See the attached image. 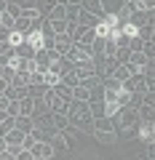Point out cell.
<instances>
[{
	"mask_svg": "<svg viewBox=\"0 0 155 160\" xmlns=\"http://www.w3.org/2000/svg\"><path fill=\"white\" fill-rule=\"evenodd\" d=\"M67 123H70L72 128H78V131H83V133H91V128H94V115H91L88 102H70Z\"/></svg>",
	"mask_w": 155,
	"mask_h": 160,
	"instance_id": "6da1fadb",
	"label": "cell"
},
{
	"mask_svg": "<svg viewBox=\"0 0 155 160\" xmlns=\"http://www.w3.org/2000/svg\"><path fill=\"white\" fill-rule=\"evenodd\" d=\"M110 120H112L115 133H126V131H131V128H137V123H139L137 109H134V107H121Z\"/></svg>",
	"mask_w": 155,
	"mask_h": 160,
	"instance_id": "7a4b0ae2",
	"label": "cell"
},
{
	"mask_svg": "<svg viewBox=\"0 0 155 160\" xmlns=\"http://www.w3.org/2000/svg\"><path fill=\"white\" fill-rule=\"evenodd\" d=\"M91 62H94V72H96L102 80L110 78V75H112V69L118 67V62H115L112 56H94Z\"/></svg>",
	"mask_w": 155,
	"mask_h": 160,
	"instance_id": "3957f363",
	"label": "cell"
},
{
	"mask_svg": "<svg viewBox=\"0 0 155 160\" xmlns=\"http://www.w3.org/2000/svg\"><path fill=\"white\" fill-rule=\"evenodd\" d=\"M64 59L72 62V64H78V62H83V59H91V48H83V46H78V43H72L70 51L64 53Z\"/></svg>",
	"mask_w": 155,
	"mask_h": 160,
	"instance_id": "277c9868",
	"label": "cell"
},
{
	"mask_svg": "<svg viewBox=\"0 0 155 160\" xmlns=\"http://www.w3.org/2000/svg\"><path fill=\"white\" fill-rule=\"evenodd\" d=\"M29 152H32V158H48V160H54L56 149H54L48 142H35V147L29 149Z\"/></svg>",
	"mask_w": 155,
	"mask_h": 160,
	"instance_id": "5b68a950",
	"label": "cell"
},
{
	"mask_svg": "<svg viewBox=\"0 0 155 160\" xmlns=\"http://www.w3.org/2000/svg\"><path fill=\"white\" fill-rule=\"evenodd\" d=\"M72 72L78 75V80L88 78V75H96V72H94V62H91V59H83V62L72 64Z\"/></svg>",
	"mask_w": 155,
	"mask_h": 160,
	"instance_id": "8992f818",
	"label": "cell"
},
{
	"mask_svg": "<svg viewBox=\"0 0 155 160\" xmlns=\"http://www.w3.org/2000/svg\"><path fill=\"white\" fill-rule=\"evenodd\" d=\"M137 118L139 120H147V123H155V104L152 102H142L137 107Z\"/></svg>",
	"mask_w": 155,
	"mask_h": 160,
	"instance_id": "52a82bcc",
	"label": "cell"
},
{
	"mask_svg": "<svg viewBox=\"0 0 155 160\" xmlns=\"http://www.w3.org/2000/svg\"><path fill=\"white\" fill-rule=\"evenodd\" d=\"M80 8L88 13H94L96 19L104 16V6H102V0H80Z\"/></svg>",
	"mask_w": 155,
	"mask_h": 160,
	"instance_id": "ba28073f",
	"label": "cell"
},
{
	"mask_svg": "<svg viewBox=\"0 0 155 160\" xmlns=\"http://www.w3.org/2000/svg\"><path fill=\"white\" fill-rule=\"evenodd\" d=\"M134 72H137V69H134V67H131V64H128V62H126V64H118V67H115V69H112V75H110V78H115V80H121V83H126V80H128V78H131V75H134Z\"/></svg>",
	"mask_w": 155,
	"mask_h": 160,
	"instance_id": "9c48e42d",
	"label": "cell"
},
{
	"mask_svg": "<svg viewBox=\"0 0 155 160\" xmlns=\"http://www.w3.org/2000/svg\"><path fill=\"white\" fill-rule=\"evenodd\" d=\"M137 128H139V136H142L147 144H152V136H155V123H147V120H139V123H137Z\"/></svg>",
	"mask_w": 155,
	"mask_h": 160,
	"instance_id": "30bf717a",
	"label": "cell"
},
{
	"mask_svg": "<svg viewBox=\"0 0 155 160\" xmlns=\"http://www.w3.org/2000/svg\"><path fill=\"white\" fill-rule=\"evenodd\" d=\"M3 96H6L8 102H19V99L27 96V86H8L6 91H3Z\"/></svg>",
	"mask_w": 155,
	"mask_h": 160,
	"instance_id": "8fae6325",
	"label": "cell"
},
{
	"mask_svg": "<svg viewBox=\"0 0 155 160\" xmlns=\"http://www.w3.org/2000/svg\"><path fill=\"white\" fill-rule=\"evenodd\" d=\"M134 11H139L137 3H123V6L115 11V16H118V22H121V24H126L128 19H131V13H134Z\"/></svg>",
	"mask_w": 155,
	"mask_h": 160,
	"instance_id": "7c38bea8",
	"label": "cell"
},
{
	"mask_svg": "<svg viewBox=\"0 0 155 160\" xmlns=\"http://www.w3.org/2000/svg\"><path fill=\"white\" fill-rule=\"evenodd\" d=\"M54 133H56V128H54V126H48V128H32V136H35V142H48V144H51Z\"/></svg>",
	"mask_w": 155,
	"mask_h": 160,
	"instance_id": "4fadbf2b",
	"label": "cell"
},
{
	"mask_svg": "<svg viewBox=\"0 0 155 160\" xmlns=\"http://www.w3.org/2000/svg\"><path fill=\"white\" fill-rule=\"evenodd\" d=\"M70 46H72V40H70L67 35H56V40H54V51H56L59 56H64V53L70 51Z\"/></svg>",
	"mask_w": 155,
	"mask_h": 160,
	"instance_id": "5bb4252c",
	"label": "cell"
},
{
	"mask_svg": "<svg viewBox=\"0 0 155 160\" xmlns=\"http://www.w3.org/2000/svg\"><path fill=\"white\" fill-rule=\"evenodd\" d=\"M94 40H96V32H94V29H88V27H83V32L78 35V40H75V43H78V46H83V48H91Z\"/></svg>",
	"mask_w": 155,
	"mask_h": 160,
	"instance_id": "9a60e30c",
	"label": "cell"
},
{
	"mask_svg": "<svg viewBox=\"0 0 155 160\" xmlns=\"http://www.w3.org/2000/svg\"><path fill=\"white\" fill-rule=\"evenodd\" d=\"M13 128L22 131V133H29V131H32V118H27V115H16V118H13Z\"/></svg>",
	"mask_w": 155,
	"mask_h": 160,
	"instance_id": "2e32d148",
	"label": "cell"
},
{
	"mask_svg": "<svg viewBox=\"0 0 155 160\" xmlns=\"http://www.w3.org/2000/svg\"><path fill=\"white\" fill-rule=\"evenodd\" d=\"M78 24H80V27H88V29H94L99 24V19L94 16V13H88V11H83L80 8V13H78Z\"/></svg>",
	"mask_w": 155,
	"mask_h": 160,
	"instance_id": "e0dca14e",
	"label": "cell"
},
{
	"mask_svg": "<svg viewBox=\"0 0 155 160\" xmlns=\"http://www.w3.org/2000/svg\"><path fill=\"white\" fill-rule=\"evenodd\" d=\"M91 133L96 136V142H99V144H107V147L118 142V133H115V131H91Z\"/></svg>",
	"mask_w": 155,
	"mask_h": 160,
	"instance_id": "ac0fdd59",
	"label": "cell"
},
{
	"mask_svg": "<svg viewBox=\"0 0 155 160\" xmlns=\"http://www.w3.org/2000/svg\"><path fill=\"white\" fill-rule=\"evenodd\" d=\"M29 29H32V19H27V16H19L16 22H13V32H19V35H27Z\"/></svg>",
	"mask_w": 155,
	"mask_h": 160,
	"instance_id": "d6986e66",
	"label": "cell"
},
{
	"mask_svg": "<svg viewBox=\"0 0 155 160\" xmlns=\"http://www.w3.org/2000/svg\"><path fill=\"white\" fill-rule=\"evenodd\" d=\"M13 53H16V56H22V59H32V56H35V48L29 46L27 40H22V43L13 48Z\"/></svg>",
	"mask_w": 155,
	"mask_h": 160,
	"instance_id": "ffe728a7",
	"label": "cell"
},
{
	"mask_svg": "<svg viewBox=\"0 0 155 160\" xmlns=\"http://www.w3.org/2000/svg\"><path fill=\"white\" fill-rule=\"evenodd\" d=\"M51 91L56 93L59 99H64V102H72V88H67V86H64V83H56V86H54Z\"/></svg>",
	"mask_w": 155,
	"mask_h": 160,
	"instance_id": "44dd1931",
	"label": "cell"
},
{
	"mask_svg": "<svg viewBox=\"0 0 155 160\" xmlns=\"http://www.w3.org/2000/svg\"><path fill=\"white\" fill-rule=\"evenodd\" d=\"M54 72H59V78H62V75H67V72H72V62H67V59L64 56H59V62L54 64Z\"/></svg>",
	"mask_w": 155,
	"mask_h": 160,
	"instance_id": "7402d4cb",
	"label": "cell"
},
{
	"mask_svg": "<svg viewBox=\"0 0 155 160\" xmlns=\"http://www.w3.org/2000/svg\"><path fill=\"white\" fill-rule=\"evenodd\" d=\"M96 102H104V86H102V83L88 91V104H96Z\"/></svg>",
	"mask_w": 155,
	"mask_h": 160,
	"instance_id": "603a6c76",
	"label": "cell"
},
{
	"mask_svg": "<svg viewBox=\"0 0 155 160\" xmlns=\"http://www.w3.org/2000/svg\"><path fill=\"white\" fill-rule=\"evenodd\" d=\"M32 109H35V99H29V96H24V99H19V115H32Z\"/></svg>",
	"mask_w": 155,
	"mask_h": 160,
	"instance_id": "cb8c5ba5",
	"label": "cell"
},
{
	"mask_svg": "<svg viewBox=\"0 0 155 160\" xmlns=\"http://www.w3.org/2000/svg\"><path fill=\"white\" fill-rule=\"evenodd\" d=\"M54 6H56V0H38V3H35V8H38V13H40L43 19L51 13V8H54Z\"/></svg>",
	"mask_w": 155,
	"mask_h": 160,
	"instance_id": "d4e9b609",
	"label": "cell"
},
{
	"mask_svg": "<svg viewBox=\"0 0 155 160\" xmlns=\"http://www.w3.org/2000/svg\"><path fill=\"white\" fill-rule=\"evenodd\" d=\"M8 86H29V75L27 72H13V78H11Z\"/></svg>",
	"mask_w": 155,
	"mask_h": 160,
	"instance_id": "484cf974",
	"label": "cell"
},
{
	"mask_svg": "<svg viewBox=\"0 0 155 160\" xmlns=\"http://www.w3.org/2000/svg\"><path fill=\"white\" fill-rule=\"evenodd\" d=\"M59 80H62V78H59V72H54V69H48V72H43V83H46L48 88H54V86L59 83Z\"/></svg>",
	"mask_w": 155,
	"mask_h": 160,
	"instance_id": "4316f807",
	"label": "cell"
},
{
	"mask_svg": "<svg viewBox=\"0 0 155 160\" xmlns=\"http://www.w3.org/2000/svg\"><path fill=\"white\" fill-rule=\"evenodd\" d=\"M72 102H88V88L75 86V88H72Z\"/></svg>",
	"mask_w": 155,
	"mask_h": 160,
	"instance_id": "83f0119b",
	"label": "cell"
},
{
	"mask_svg": "<svg viewBox=\"0 0 155 160\" xmlns=\"http://www.w3.org/2000/svg\"><path fill=\"white\" fill-rule=\"evenodd\" d=\"M3 139H6V144H22L24 133H22V131H16V128H13V131H8V133H6V136H3Z\"/></svg>",
	"mask_w": 155,
	"mask_h": 160,
	"instance_id": "f1b7e54d",
	"label": "cell"
},
{
	"mask_svg": "<svg viewBox=\"0 0 155 160\" xmlns=\"http://www.w3.org/2000/svg\"><path fill=\"white\" fill-rule=\"evenodd\" d=\"M59 83H64L67 88H75V86H80V80H78V75L75 72H67V75H62V80Z\"/></svg>",
	"mask_w": 155,
	"mask_h": 160,
	"instance_id": "f546056e",
	"label": "cell"
},
{
	"mask_svg": "<svg viewBox=\"0 0 155 160\" xmlns=\"http://www.w3.org/2000/svg\"><path fill=\"white\" fill-rule=\"evenodd\" d=\"M6 13H8V16H13V19L22 16V8H19L16 0H8V3H6Z\"/></svg>",
	"mask_w": 155,
	"mask_h": 160,
	"instance_id": "4dcf8cb0",
	"label": "cell"
},
{
	"mask_svg": "<svg viewBox=\"0 0 155 160\" xmlns=\"http://www.w3.org/2000/svg\"><path fill=\"white\" fill-rule=\"evenodd\" d=\"M54 29V35H64L67 32V19H56V22H48Z\"/></svg>",
	"mask_w": 155,
	"mask_h": 160,
	"instance_id": "1f68e13d",
	"label": "cell"
},
{
	"mask_svg": "<svg viewBox=\"0 0 155 160\" xmlns=\"http://www.w3.org/2000/svg\"><path fill=\"white\" fill-rule=\"evenodd\" d=\"M142 53L147 59H155V40H142Z\"/></svg>",
	"mask_w": 155,
	"mask_h": 160,
	"instance_id": "d6a6232c",
	"label": "cell"
},
{
	"mask_svg": "<svg viewBox=\"0 0 155 160\" xmlns=\"http://www.w3.org/2000/svg\"><path fill=\"white\" fill-rule=\"evenodd\" d=\"M99 83H102V78H99V75H88V78H83V80H80V86H83V88H88V91H91L94 86H99Z\"/></svg>",
	"mask_w": 155,
	"mask_h": 160,
	"instance_id": "836d02e7",
	"label": "cell"
},
{
	"mask_svg": "<svg viewBox=\"0 0 155 160\" xmlns=\"http://www.w3.org/2000/svg\"><path fill=\"white\" fill-rule=\"evenodd\" d=\"M102 22L107 24L110 29H118V27H121V22H118V16H115V13H107V11H104V16H102Z\"/></svg>",
	"mask_w": 155,
	"mask_h": 160,
	"instance_id": "e575fe53",
	"label": "cell"
},
{
	"mask_svg": "<svg viewBox=\"0 0 155 160\" xmlns=\"http://www.w3.org/2000/svg\"><path fill=\"white\" fill-rule=\"evenodd\" d=\"M128 56H131V51H128V48H118L112 59H115L118 64H126V62H128Z\"/></svg>",
	"mask_w": 155,
	"mask_h": 160,
	"instance_id": "d590c367",
	"label": "cell"
},
{
	"mask_svg": "<svg viewBox=\"0 0 155 160\" xmlns=\"http://www.w3.org/2000/svg\"><path fill=\"white\" fill-rule=\"evenodd\" d=\"M70 123H67V115H54V128L56 131H64Z\"/></svg>",
	"mask_w": 155,
	"mask_h": 160,
	"instance_id": "8d00e7d4",
	"label": "cell"
},
{
	"mask_svg": "<svg viewBox=\"0 0 155 160\" xmlns=\"http://www.w3.org/2000/svg\"><path fill=\"white\" fill-rule=\"evenodd\" d=\"M8 131H13V118H6V120H0V136H6Z\"/></svg>",
	"mask_w": 155,
	"mask_h": 160,
	"instance_id": "74e56055",
	"label": "cell"
},
{
	"mask_svg": "<svg viewBox=\"0 0 155 160\" xmlns=\"http://www.w3.org/2000/svg\"><path fill=\"white\" fill-rule=\"evenodd\" d=\"M22 40H24V35H19V32H13V29H11V35H8V46H11V48H16L19 43H22Z\"/></svg>",
	"mask_w": 155,
	"mask_h": 160,
	"instance_id": "f35d334b",
	"label": "cell"
},
{
	"mask_svg": "<svg viewBox=\"0 0 155 160\" xmlns=\"http://www.w3.org/2000/svg\"><path fill=\"white\" fill-rule=\"evenodd\" d=\"M19 3V8H22V11H27V8H35V3H38V0H16Z\"/></svg>",
	"mask_w": 155,
	"mask_h": 160,
	"instance_id": "ab89813d",
	"label": "cell"
},
{
	"mask_svg": "<svg viewBox=\"0 0 155 160\" xmlns=\"http://www.w3.org/2000/svg\"><path fill=\"white\" fill-rule=\"evenodd\" d=\"M6 149H8V152L13 155V158H16V155L22 152V144H6Z\"/></svg>",
	"mask_w": 155,
	"mask_h": 160,
	"instance_id": "60d3db41",
	"label": "cell"
},
{
	"mask_svg": "<svg viewBox=\"0 0 155 160\" xmlns=\"http://www.w3.org/2000/svg\"><path fill=\"white\" fill-rule=\"evenodd\" d=\"M22 16H27V19H38L40 13H38V8H27V11H22Z\"/></svg>",
	"mask_w": 155,
	"mask_h": 160,
	"instance_id": "b9f144b4",
	"label": "cell"
},
{
	"mask_svg": "<svg viewBox=\"0 0 155 160\" xmlns=\"http://www.w3.org/2000/svg\"><path fill=\"white\" fill-rule=\"evenodd\" d=\"M16 160H35V158H32V152H29V149H22V152L16 155Z\"/></svg>",
	"mask_w": 155,
	"mask_h": 160,
	"instance_id": "7bdbcfd3",
	"label": "cell"
},
{
	"mask_svg": "<svg viewBox=\"0 0 155 160\" xmlns=\"http://www.w3.org/2000/svg\"><path fill=\"white\" fill-rule=\"evenodd\" d=\"M8 35H11V29L0 27V43H8Z\"/></svg>",
	"mask_w": 155,
	"mask_h": 160,
	"instance_id": "ee69618b",
	"label": "cell"
},
{
	"mask_svg": "<svg viewBox=\"0 0 155 160\" xmlns=\"http://www.w3.org/2000/svg\"><path fill=\"white\" fill-rule=\"evenodd\" d=\"M59 6H80V0H56Z\"/></svg>",
	"mask_w": 155,
	"mask_h": 160,
	"instance_id": "f6af8a7d",
	"label": "cell"
},
{
	"mask_svg": "<svg viewBox=\"0 0 155 160\" xmlns=\"http://www.w3.org/2000/svg\"><path fill=\"white\" fill-rule=\"evenodd\" d=\"M6 107H8V99L3 96V93H0V109H6Z\"/></svg>",
	"mask_w": 155,
	"mask_h": 160,
	"instance_id": "bcb514c9",
	"label": "cell"
},
{
	"mask_svg": "<svg viewBox=\"0 0 155 160\" xmlns=\"http://www.w3.org/2000/svg\"><path fill=\"white\" fill-rule=\"evenodd\" d=\"M3 152H6V139L0 136V155H3Z\"/></svg>",
	"mask_w": 155,
	"mask_h": 160,
	"instance_id": "7dc6e473",
	"label": "cell"
},
{
	"mask_svg": "<svg viewBox=\"0 0 155 160\" xmlns=\"http://www.w3.org/2000/svg\"><path fill=\"white\" fill-rule=\"evenodd\" d=\"M6 3H8V0H0V13L6 11Z\"/></svg>",
	"mask_w": 155,
	"mask_h": 160,
	"instance_id": "c3c4849f",
	"label": "cell"
},
{
	"mask_svg": "<svg viewBox=\"0 0 155 160\" xmlns=\"http://www.w3.org/2000/svg\"><path fill=\"white\" fill-rule=\"evenodd\" d=\"M131 3H137V8H139V6H142V3H144V0H131ZM139 11H142V8H139Z\"/></svg>",
	"mask_w": 155,
	"mask_h": 160,
	"instance_id": "681fc988",
	"label": "cell"
},
{
	"mask_svg": "<svg viewBox=\"0 0 155 160\" xmlns=\"http://www.w3.org/2000/svg\"><path fill=\"white\" fill-rule=\"evenodd\" d=\"M35 160H48V158H35Z\"/></svg>",
	"mask_w": 155,
	"mask_h": 160,
	"instance_id": "f907efd6",
	"label": "cell"
},
{
	"mask_svg": "<svg viewBox=\"0 0 155 160\" xmlns=\"http://www.w3.org/2000/svg\"><path fill=\"white\" fill-rule=\"evenodd\" d=\"M123 3H131V0H123Z\"/></svg>",
	"mask_w": 155,
	"mask_h": 160,
	"instance_id": "816d5d0a",
	"label": "cell"
},
{
	"mask_svg": "<svg viewBox=\"0 0 155 160\" xmlns=\"http://www.w3.org/2000/svg\"><path fill=\"white\" fill-rule=\"evenodd\" d=\"M13 160H16V158H13Z\"/></svg>",
	"mask_w": 155,
	"mask_h": 160,
	"instance_id": "f5cc1de1",
	"label": "cell"
}]
</instances>
